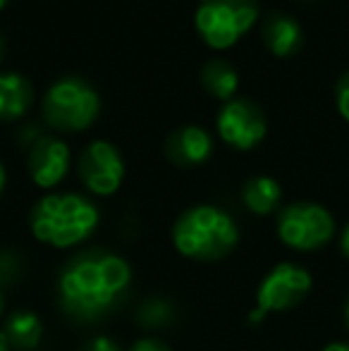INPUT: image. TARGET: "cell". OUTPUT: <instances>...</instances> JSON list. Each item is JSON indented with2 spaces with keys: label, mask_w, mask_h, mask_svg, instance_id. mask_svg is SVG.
<instances>
[{
  "label": "cell",
  "mask_w": 349,
  "mask_h": 351,
  "mask_svg": "<svg viewBox=\"0 0 349 351\" xmlns=\"http://www.w3.org/2000/svg\"><path fill=\"white\" fill-rule=\"evenodd\" d=\"M132 285V268L122 256L88 249L65 263L58 278V301L67 318L93 323L125 299Z\"/></svg>",
  "instance_id": "obj_1"
},
{
  "label": "cell",
  "mask_w": 349,
  "mask_h": 351,
  "mask_svg": "<svg viewBox=\"0 0 349 351\" xmlns=\"http://www.w3.org/2000/svg\"><path fill=\"white\" fill-rule=\"evenodd\" d=\"M101 222L98 206L75 191L46 194L29 213L32 234L51 249H72L84 244Z\"/></svg>",
  "instance_id": "obj_2"
},
{
  "label": "cell",
  "mask_w": 349,
  "mask_h": 351,
  "mask_svg": "<svg viewBox=\"0 0 349 351\" xmlns=\"http://www.w3.org/2000/svg\"><path fill=\"white\" fill-rule=\"evenodd\" d=\"M173 244L184 258L210 263L232 254L239 244V227L234 217L218 206H191L175 220Z\"/></svg>",
  "instance_id": "obj_3"
},
{
  "label": "cell",
  "mask_w": 349,
  "mask_h": 351,
  "mask_svg": "<svg viewBox=\"0 0 349 351\" xmlns=\"http://www.w3.org/2000/svg\"><path fill=\"white\" fill-rule=\"evenodd\" d=\"M46 122L58 132H84L101 112L96 88L82 77H62L46 91L41 103Z\"/></svg>",
  "instance_id": "obj_4"
},
{
  "label": "cell",
  "mask_w": 349,
  "mask_h": 351,
  "mask_svg": "<svg viewBox=\"0 0 349 351\" xmlns=\"http://www.w3.org/2000/svg\"><path fill=\"white\" fill-rule=\"evenodd\" d=\"M258 19V0H201L194 27L201 41L215 51L232 48Z\"/></svg>",
  "instance_id": "obj_5"
},
{
  "label": "cell",
  "mask_w": 349,
  "mask_h": 351,
  "mask_svg": "<svg viewBox=\"0 0 349 351\" xmlns=\"http://www.w3.org/2000/svg\"><path fill=\"white\" fill-rule=\"evenodd\" d=\"M313 287L311 273L297 263H278L268 270L256 289V308L252 311L249 320L258 323L268 313H285V311L299 306L309 296Z\"/></svg>",
  "instance_id": "obj_6"
},
{
  "label": "cell",
  "mask_w": 349,
  "mask_h": 351,
  "mask_svg": "<svg viewBox=\"0 0 349 351\" xmlns=\"http://www.w3.org/2000/svg\"><path fill=\"white\" fill-rule=\"evenodd\" d=\"M278 237L294 251H316L335 234V217L318 204H289L278 215Z\"/></svg>",
  "instance_id": "obj_7"
},
{
  "label": "cell",
  "mask_w": 349,
  "mask_h": 351,
  "mask_svg": "<svg viewBox=\"0 0 349 351\" xmlns=\"http://www.w3.org/2000/svg\"><path fill=\"white\" fill-rule=\"evenodd\" d=\"M218 134L228 146L237 151H252L265 139L268 122L263 110L249 98H232L218 112Z\"/></svg>",
  "instance_id": "obj_8"
},
{
  "label": "cell",
  "mask_w": 349,
  "mask_h": 351,
  "mask_svg": "<svg viewBox=\"0 0 349 351\" xmlns=\"http://www.w3.org/2000/svg\"><path fill=\"white\" fill-rule=\"evenodd\" d=\"M80 177L93 196H112L125 182V160L110 141L96 139L82 151Z\"/></svg>",
  "instance_id": "obj_9"
},
{
  "label": "cell",
  "mask_w": 349,
  "mask_h": 351,
  "mask_svg": "<svg viewBox=\"0 0 349 351\" xmlns=\"http://www.w3.org/2000/svg\"><path fill=\"white\" fill-rule=\"evenodd\" d=\"M70 146L58 136H38L29 148V177L41 189H56L70 172Z\"/></svg>",
  "instance_id": "obj_10"
},
{
  "label": "cell",
  "mask_w": 349,
  "mask_h": 351,
  "mask_svg": "<svg viewBox=\"0 0 349 351\" xmlns=\"http://www.w3.org/2000/svg\"><path fill=\"white\" fill-rule=\"evenodd\" d=\"M210 153H213V139L199 125L180 127L165 141V156L177 167H196L208 160Z\"/></svg>",
  "instance_id": "obj_11"
},
{
  "label": "cell",
  "mask_w": 349,
  "mask_h": 351,
  "mask_svg": "<svg viewBox=\"0 0 349 351\" xmlns=\"http://www.w3.org/2000/svg\"><path fill=\"white\" fill-rule=\"evenodd\" d=\"M263 43L275 58H289L302 48L304 34L294 17L285 12H270L261 27Z\"/></svg>",
  "instance_id": "obj_12"
},
{
  "label": "cell",
  "mask_w": 349,
  "mask_h": 351,
  "mask_svg": "<svg viewBox=\"0 0 349 351\" xmlns=\"http://www.w3.org/2000/svg\"><path fill=\"white\" fill-rule=\"evenodd\" d=\"M34 103V88L22 74H0V122L19 120L29 112Z\"/></svg>",
  "instance_id": "obj_13"
},
{
  "label": "cell",
  "mask_w": 349,
  "mask_h": 351,
  "mask_svg": "<svg viewBox=\"0 0 349 351\" xmlns=\"http://www.w3.org/2000/svg\"><path fill=\"white\" fill-rule=\"evenodd\" d=\"M3 335L8 339L10 349L17 351H34L43 339V323L36 313L27 308L12 311L5 320Z\"/></svg>",
  "instance_id": "obj_14"
},
{
  "label": "cell",
  "mask_w": 349,
  "mask_h": 351,
  "mask_svg": "<svg viewBox=\"0 0 349 351\" xmlns=\"http://www.w3.org/2000/svg\"><path fill=\"white\" fill-rule=\"evenodd\" d=\"M280 199H282V186L273 177H252L242 186V204L254 215H270L280 206Z\"/></svg>",
  "instance_id": "obj_15"
},
{
  "label": "cell",
  "mask_w": 349,
  "mask_h": 351,
  "mask_svg": "<svg viewBox=\"0 0 349 351\" xmlns=\"http://www.w3.org/2000/svg\"><path fill=\"white\" fill-rule=\"evenodd\" d=\"M201 84H204V88L213 98L228 103V101H232L239 88V74L228 60L213 58V60L206 62L204 70H201Z\"/></svg>",
  "instance_id": "obj_16"
},
{
  "label": "cell",
  "mask_w": 349,
  "mask_h": 351,
  "mask_svg": "<svg viewBox=\"0 0 349 351\" xmlns=\"http://www.w3.org/2000/svg\"><path fill=\"white\" fill-rule=\"evenodd\" d=\"M175 306L168 299H160V296H151L144 304L136 308V323L144 330H163L170 328L175 323Z\"/></svg>",
  "instance_id": "obj_17"
},
{
  "label": "cell",
  "mask_w": 349,
  "mask_h": 351,
  "mask_svg": "<svg viewBox=\"0 0 349 351\" xmlns=\"http://www.w3.org/2000/svg\"><path fill=\"white\" fill-rule=\"evenodd\" d=\"M24 275V258L17 249H0V289L12 287Z\"/></svg>",
  "instance_id": "obj_18"
},
{
  "label": "cell",
  "mask_w": 349,
  "mask_h": 351,
  "mask_svg": "<svg viewBox=\"0 0 349 351\" xmlns=\"http://www.w3.org/2000/svg\"><path fill=\"white\" fill-rule=\"evenodd\" d=\"M335 108L342 120L349 122V70L335 84Z\"/></svg>",
  "instance_id": "obj_19"
},
{
  "label": "cell",
  "mask_w": 349,
  "mask_h": 351,
  "mask_svg": "<svg viewBox=\"0 0 349 351\" xmlns=\"http://www.w3.org/2000/svg\"><path fill=\"white\" fill-rule=\"evenodd\" d=\"M82 351H122V349L112 337H108V335H98V337L88 339Z\"/></svg>",
  "instance_id": "obj_20"
},
{
  "label": "cell",
  "mask_w": 349,
  "mask_h": 351,
  "mask_svg": "<svg viewBox=\"0 0 349 351\" xmlns=\"http://www.w3.org/2000/svg\"><path fill=\"white\" fill-rule=\"evenodd\" d=\"M127 351H173V349L158 337H141V339H136Z\"/></svg>",
  "instance_id": "obj_21"
},
{
  "label": "cell",
  "mask_w": 349,
  "mask_h": 351,
  "mask_svg": "<svg viewBox=\"0 0 349 351\" xmlns=\"http://www.w3.org/2000/svg\"><path fill=\"white\" fill-rule=\"evenodd\" d=\"M340 249H342V254L349 258V222H347L345 232H342V237H340Z\"/></svg>",
  "instance_id": "obj_22"
},
{
  "label": "cell",
  "mask_w": 349,
  "mask_h": 351,
  "mask_svg": "<svg viewBox=\"0 0 349 351\" xmlns=\"http://www.w3.org/2000/svg\"><path fill=\"white\" fill-rule=\"evenodd\" d=\"M323 351H349V344L347 342H333V344H328Z\"/></svg>",
  "instance_id": "obj_23"
},
{
  "label": "cell",
  "mask_w": 349,
  "mask_h": 351,
  "mask_svg": "<svg viewBox=\"0 0 349 351\" xmlns=\"http://www.w3.org/2000/svg\"><path fill=\"white\" fill-rule=\"evenodd\" d=\"M5 184H8V175H5V167H3V162H0V196H3V191H5Z\"/></svg>",
  "instance_id": "obj_24"
},
{
  "label": "cell",
  "mask_w": 349,
  "mask_h": 351,
  "mask_svg": "<svg viewBox=\"0 0 349 351\" xmlns=\"http://www.w3.org/2000/svg\"><path fill=\"white\" fill-rule=\"evenodd\" d=\"M0 351H10V344H8V339H5L3 332H0Z\"/></svg>",
  "instance_id": "obj_25"
},
{
  "label": "cell",
  "mask_w": 349,
  "mask_h": 351,
  "mask_svg": "<svg viewBox=\"0 0 349 351\" xmlns=\"http://www.w3.org/2000/svg\"><path fill=\"white\" fill-rule=\"evenodd\" d=\"M3 311H5V296H3V289H0V318H3Z\"/></svg>",
  "instance_id": "obj_26"
},
{
  "label": "cell",
  "mask_w": 349,
  "mask_h": 351,
  "mask_svg": "<svg viewBox=\"0 0 349 351\" xmlns=\"http://www.w3.org/2000/svg\"><path fill=\"white\" fill-rule=\"evenodd\" d=\"M345 318H347V328H349V301H347V308H345Z\"/></svg>",
  "instance_id": "obj_27"
},
{
  "label": "cell",
  "mask_w": 349,
  "mask_h": 351,
  "mask_svg": "<svg viewBox=\"0 0 349 351\" xmlns=\"http://www.w3.org/2000/svg\"><path fill=\"white\" fill-rule=\"evenodd\" d=\"M10 0H0V10H5V5H8Z\"/></svg>",
  "instance_id": "obj_28"
},
{
  "label": "cell",
  "mask_w": 349,
  "mask_h": 351,
  "mask_svg": "<svg viewBox=\"0 0 349 351\" xmlns=\"http://www.w3.org/2000/svg\"><path fill=\"white\" fill-rule=\"evenodd\" d=\"M0 60H3V41H0Z\"/></svg>",
  "instance_id": "obj_29"
}]
</instances>
